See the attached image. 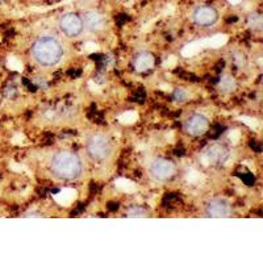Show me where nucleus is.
Masks as SVG:
<instances>
[{
	"label": "nucleus",
	"mask_w": 263,
	"mask_h": 263,
	"mask_svg": "<svg viewBox=\"0 0 263 263\" xmlns=\"http://www.w3.org/2000/svg\"><path fill=\"white\" fill-rule=\"evenodd\" d=\"M83 18L74 12L65 13L60 20V29L66 36L77 37L83 32Z\"/></svg>",
	"instance_id": "nucleus-5"
},
{
	"label": "nucleus",
	"mask_w": 263,
	"mask_h": 263,
	"mask_svg": "<svg viewBox=\"0 0 263 263\" xmlns=\"http://www.w3.org/2000/svg\"><path fill=\"white\" fill-rule=\"evenodd\" d=\"M185 180H187V183H190V184H199V183L203 180V175H201L199 171L194 170V168H190V170H187V173H185Z\"/></svg>",
	"instance_id": "nucleus-18"
},
{
	"label": "nucleus",
	"mask_w": 263,
	"mask_h": 263,
	"mask_svg": "<svg viewBox=\"0 0 263 263\" xmlns=\"http://www.w3.org/2000/svg\"><path fill=\"white\" fill-rule=\"evenodd\" d=\"M187 98H189V92L184 88H177L175 92H174V100L175 102H184Z\"/></svg>",
	"instance_id": "nucleus-22"
},
{
	"label": "nucleus",
	"mask_w": 263,
	"mask_h": 263,
	"mask_svg": "<svg viewBox=\"0 0 263 263\" xmlns=\"http://www.w3.org/2000/svg\"><path fill=\"white\" fill-rule=\"evenodd\" d=\"M150 173L157 180H168L175 174V164L168 159L158 158L150 166Z\"/></svg>",
	"instance_id": "nucleus-7"
},
{
	"label": "nucleus",
	"mask_w": 263,
	"mask_h": 263,
	"mask_svg": "<svg viewBox=\"0 0 263 263\" xmlns=\"http://www.w3.org/2000/svg\"><path fill=\"white\" fill-rule=\"evenodd\" d=\"M248 24L251 29L260 30L262 29V16L259 13H251L248 18Z\"/></svg>",
	"instance_id": "nucleus-19"
},
{
	"label": "nucleus",
	"mask_w": 263,
	"mask_h": 263,
	"mask_svg": "<svg viewBox=\"0 0 263 263\" xmlns=\"http://www.w3.org/2000/svg\"><path fill=\"white\" fill-rule=\"evenodd\" d=\"M50 168L57 178L63 180L77 179L82 175L83 164L75 153L62 150L54 154L50 162Z\"/></svg>",
	"instance_id": "nucleus-1"
},
{
	"label": "nucleus",
	"mask_w": 263,
	"mask_h": 263,
	"mask_svg": "<svg viewBox=\"0 0 263 263\" xmlns=\"http://www.w3.org/2000/svg\"><path fill=\"white\" fill-rule=\"evenodd\" d=\"M205 212L208 217L227 218L232 213V208H230L228 201L222 200V199H215V200H211L206 204Z\"/></svg>",
	"instance_id": "nucleus-9"
},
{
	"label": "nucleus",
	"mask_w": 263,
	"mask_h": 263,
	"mask_svg": "<svg viewBox=\"0 0 263 263\" xmlns=\"http://www.w3.org/2000/svg\"><path fill=\"white\" fill-rule=\"evenodd\" d=\"M210 126V121L204 115L195 114L187 119L184 124L185 133L191 136H203Z\"/></svg>",
	"instance_id": "nucleus-8"
},
{
	"label": "nucleus",
	"mask_w": 263,
	"mask_h": 263,
	"mask_svg": "<svg viewBox=\"0 0 263 263\" xmlns=\"http://www.w3.org/2000/svg\"><path fill=\"white\" fill-rule=\"evenodd\" d=\"M147 211L142 210L140 206H133L130 210L126 211V217L129 218H136V217H147Z\"/></svg>",
	"instance_id": "nucleus-20"
},
{
	"label": "nucleus",
	"mask_w": 263,
	"mask_h": 263,
	"mask_svg": "<svg viewBox=\"0 0 263 263\" xmlns=\"http://www.w3.org/2000/svg\"><path fill=\"white\" fill-rule=\"evenodd\" d=\"M117 120H119L121 124L130 125V124H135L138 120V114L136 111H126L124 112V114L120 115V116L117 117Z\"/></svg>",
	"instance_id": "nucleus-16"
},
{
	"label": "nucleus",
	"mask_w": 263,
	"mask_h": 263,
	"mask_svg": "<svg viewBox=\"0 0 263 263\" xmlns=\"http://www.w3.org/2000/svg\"><path fill=\"white\" fill-rule=\"evenodd\" d=\"M99 50L98 44L95 42H86L83 45V51L84 53H95V51Z\"/></svg>",
	"instance_id": "nucleus-25"
},
{
	"label": "nucleus",
	"mask_w": 263,
	"mask_h": 263,
	"mask_svg": "<svg viewBox=\"0 0 263 263\" xmlns=\"http://www.w3.org/2000/svg\"><path fill=\"white\" fill-rule=\"evenodd\" d=\"M192 20L199 27H211L218 20L217 9L212 6H199L192 12Z\"/></svg>",
	"instance_id": "nucleus-6"
},
{
	"label": "nucleus",
	"mask_w": 263,
	"mask_h": 263,
	"mask_svg": "<svg viewBox=\"0 0 263 263\" xmlns=\"http://www.w3.org/2000/svg\"><path fill=\"white\" fill-rule=\"evenodd\" d=\"M32 55L41 66L57 65L63 57V46L53 36H41L32 46Z\"/></svg>",
	"instance_id": "nucleus-2"
},
{
	"label": "nucleus",
	"mask_w": 263,
	"mask_h": 263,
	"mask_svg": "<svg viewBox=\"0 0 263 263\" xmlns=\"http://www.w3.org/2000/svg\"><path fill=\"white\" fill-rule=\"evenodd\" d=\"M88 84H90V87H91V88H92V91H96V92H98L99 87L96 86V84H95V86H93V82H90V83H88Z\"/></svg>",
	"instance_id": "nucleus-27"
},
{
	"label": "nucleus",
	"mask_w": 263,
	"mask_h": 263,
	"mask_svg": "<svg viewBox=\"0 0 263 263\" xmlns=\"http://www.w3.org/2000/svg\"><path fill=\"white\" fill-rule=\"evenodd\" d=\"M154 62H156V60L153 57V54L147 53V51H142V53L136 55L135 69L140 72L147 71L154 66Z\"/></svg>",
	"instance_id": "nucleus-12"
},
{
	"label": "nucleus",
	"mask_w": 263,
	"mask_h": 263,
	"mask_svg": "<svg viewBox=\"0 0 263 263\" xmlns=\"http://www.w3.org/2000/svg\"><path fill=\"white\" fill-rule=\"evenodd\" d=\"M228 138H229L230 141H232V144L236 145L237 142L239 141V138H241V132L238 130V129H233V130L229 132V135H228Z\"/></svg>",
	"instance_id": "nucleus-24"
},
{
	"label": "nucleus",
	"mask_w": 263,
	"mask_h": 263,
	"mask_svg": "<svg viewBox=\"0 0 263 263\" xmlns=\"http://www.w3.org/2000/svg\"><path fill=\"white\" fill-rule=\"evenodd\" d=\"M175 65H177V57H174V55H170V57L163 61L164 69H173Z\"/></svg>",
	"instance_id": "nucleus-26"
},
{
	"label": "nucleus",
	"mask_w": 263,
	"mask_h": 263,
	"mask_svg": "<svg viewBox=\"0 0 263 263\" xmlns=\"http://www.w3.org/2000/svg\"><path fill=\"white\" fill-rule=\"evenodd\" d=\"M228 42L227 34H215V36L210 37V48L211 49H218L224 46Z\"/></svg>",
	"instance_id": "nucleus-17"
},
{
	"label": "nucleus",
	"mask_w": 263,
	"mask_h": 263,
	"mask_svg": "<svg viewBox=\"0 0 263 263\" xmlns=\"http://www.w3.org/2000/svg\"><path fill=\"white\" fill-rule=\"evenodd\" d=\"M229 158V153L227 147L222 145L213 144L206 147L200 156V162L204 166H216V164H222Z\"/></svg>",
	"instance_id": "nucleus-4"
},
{
	"label": "nucleus",
	"mask_w": 263,
	"mask_h": 263,
	"mask_svg": "<svg viewBox=\"0 0 263 263\" xmlns=\"http://www.w3.org/2000/svg\"><path fill=\"white\" fill-rule=\"evenodd\" d=\"M229 2H230V3H232V4H238L239 2H241V0H229Z\"/></svg>",
	"instance_id": "nucleus-28"
},
{
	"label": "nucleus",
	"mask_w": 263,
	"mask_h": 263,
	"mask_svg": "<svg viewBox=\"0 0 263 263\" xmlns=\"http://www.w3.org/2000/svg\"><path fill=\"white\" fill-rule=\"evenodd\" d=\"M218 88L224 91V92H230V91H233L236 88V81L230 75H224L218 82Z\"/></svg>",
	"instance_id": "nucleus-15"
},
{
	"label": "nucleus",
	"mask_w": 263,
	"mask_h": 263,
	"mask_svg": "<svg viewBox=\"0 0 263 263\" xmlns=\"http://www.w3.org/2000/svg\"><path fill=\"white\" fill-rule=\"evenodd\" d=\"M112 145L111 141L103 135H93L87 141V154L93 161H105L111 156Z\"/></svg>",
	"instance_id": "nucleus-3"
},
{
	"label": "nucleus",
	"mask_w": 263,
	"mask_h": 263,
	"mask_svg": "<svg viewBox=\"0 0 263 263\" xmlns=\"http://www.w3.org/2000/svg\"><path fill=\"white\" fill-rule=\"evenodd\" d=\"M208 48H210V37L187 44V45L182 49V55L183 57H192V55L197 54L199 51L204 50V49H208Z\"/></svg>",
	"instance_id": "nucleus-11"
},
{
	"label": "nucleus",
	"mask_w": 263,
	"mask_h": 263,
	"mask_svg": "<svg viewBox=\"0 0 263 263\" xmlns=\"http://www.w3.org/2000/svg\"><path fill=\"white\" fill-rule=\"evenodd\" d=\"M239 121H242L243 124L249 126V128H253V129H257L259 123H258L257 119H253V117H248V116H239L238 117Z\"/></svg>",
	"instance_id": "nucleus-21"
},
{
	"label": "nucleus",
	"mask_w": 263,
	"mask_h": 263,
	"mask_svg": "<svg viewBox=\"0 0 263 263\" xmlns=\"http://www.w3.org/2000/svg\"><path fill=\"white\" fill-rule=\"evenodd\" d=\"M8 66L11 67V70H15V71H21L23 70V63L15 57H9Z\"/></svg>",
	"instance_id": "nucleus-23"
},
{
	"label": "nucleus",
	"mask_w": 263,
	"mask_h": 263,
	"mask_svg": "<svg viewBox=\"0 0 263 263\" xmlns=\"http://www.w3.org/2000/svg\"><path fill=\"white\" fill-rule=\"evenodd\" d=\"M115 187L120 191L126 192V194H130V192L136 191V184L132 180L125 179V178H120V179L115 180Z\"/></svg>",
	"instance_id": "nucleus-14"
},
{
	"label": "nucleus",
	"mask_w": 263,
	"mask_h": 263,
	"mask_svg": "<svg viewBox=\"0 0 263 263\" xmlns=\"http://www.w3.org/2000/svg\"><path fill=\"white\" fill-rule=\"evenodd\" d=\"M77 196H78V192H77V190L63 189V190H61L58 194L53 195V199L57 201L60 205L67 206V205H70V204H71L75 199H77Z\"/></svg>",
	"instance_id": "nucleus-13"
},
{
	"label": "nucleus",
	"mask_w": 263,
	"mask_h": 263,
	"mask_svg": "<svg viewBox=\"0 0 263 263\" xmlns=\"http://www.w3.org/2000/svg\"><path fill=\"white\" fill-rule=\"evenodd\" d=\"M82 18H83V24L91 32H102L105 28L104 16L102 13L96 12V11H87Z\"/></svg>",
	"instance_id": "nucleus-10"
}]
</instances>
